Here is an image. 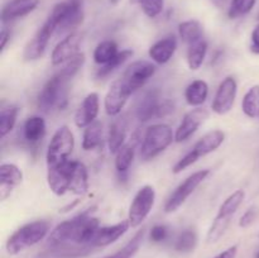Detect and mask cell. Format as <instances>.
<instances>
[{
    "mask_svg": "<svg viewBox=\"0 0 259 258\" xmlns=\"http://www.w3.org/2000/svg\"><path fill=\"white\" fill-rule=\"evenodd\" d=\"M93 209L86 210L56 225L48 237V244L51 247L65 244L91 245L96 232L100 228V222L93 215Z\"/></svg>",
    "mask_w": 259,
    "mask_h": 258,
    "instance_id": "cell-1",
    "label": "cell"
},
{
    "mask_svg": "<svg viewBox=\"0 0 259 258\" xmlns=\"http://www.w3.org/2000/svg\"><path fill=\"white\" fill-rule=\"evenodd\" d=\"M47 184L57 196H62L68 191L83 195L89 190L88 168L82 162L70 158L47 168Z\"/></svg>",
    "mask_w": 259,
    "mask_h": 258,
    "instance_id": "cell-2",
    "label": "cell"
},
{
    "mask_svg": "<svg viewBox=\"0 0 259 258\" xmlns=\"http://www.w3.org/2000/svg\"><path fill=\"white\" fill-rule=\"evenodd\" d=\"M72 78L68 77L62 71H57L47 82L43 85L38 94V108L40 111L48 114L53 110H65L68 104V93Z\"/></svg>",
    "mask_w": 259,
    "mask_h": 258,
    "instance_id": "cell-3",
    "label": "cell"
},
{
    "mask_svg": "<svg viewBox=\"0 0 259 258\" xmlns=\"http://www.w3.org/2000/svg\"><path fill=\"white\" fill-rule=\"evenodd\" d=\"M51 230L48 220H34L18 228L7 240V252L15 255L45 239Z\"/></svg>",
    "mask_w": 259,
    "mask_h": 258,
    "instance_id": "cell-4",
    "label": "cell"
},
{
    "mask_svg": "<svg viewBox=\"0 0 259 258\" xmlns=\"http://www.w3.org/2000/svg\"><path fill=\"white\" fill-rule=\"evenodd\" d=\"M175 141V133L168 124L158 123L148 126L143 136L139 156L143 161H151L166 151Z\"/></svg>",
    "mask_w": 259,
    "mask_h": 258,
    "instance_id": "cell-5",
    "label": "cell"
},
{
    "mask_svg": "<svg viewBox=\"0 0 259 258\" xmlns=\"http://www.w3.org/2000/svg\"><path fill=\"white\" fill-rule=\"evenodd\" d=\"M225 141V133L220 129H214V131L207 132L205 136H202L199 141L195 143L191 151L187 152L181 159H179L176 164L172 168L174 174H180L184 169L189 168L194 163H196L201 157L207 156L217 151Z\"/></svg>",
    "mask_w": 259,
    "mask_h": 258,
    "instance_id": "cell-6",
    "label": "cell"
},
{
    "mask_svg": "<svg viewBox=\"0 0 259 258\" xmlns=\"http://www.w3.org/2000/svg\"><path fill=\"white\" fill-rule=\"evenodd\" d=\"M48 17L56 23L57 33H72L71 30L76 29L83 22V7L81 0H68V2L58 3L51 10Z\"/></svg>",
    "mask_w": 259,
    "mask_h": 258,
    "instance_id": "cell-7",
    "label": "cell"
},
{
    "mask_svg": "<svg viewBox=\"0 0 259 258\" xmlns=\"http://www.w3.org/2000/svg\"><path fill=\"white\" fill-rule=\"evenodd\" d=\"M75 148V137L67 125H62L55 132L51 138L46 152V163L47 168L65 162L71 158Z\"/></svg>",
    "mask_w": 259,
    "mask_h": 258,
    "instance_id": "cell-8",
    "label": "cell"
},
{
    "mask_svg": "<svg viewBox=\"0 0 259 258\" xmlns=\"http://www.w3.org/2000/svg\"><path fill=\"white\" fill-rule=\"evenodd\" d=\"M209 175L210 169L205 168L194 172L190 176H187L168 196L166 204H164V212L166 214H171V212L177 211L186 202V200L194 194L195 190L207 179Z\"/></svg>",
    "mask_w": 259,
    "mask_h": 258,
    "instance_id": "cell-9",
    "label": "cell"
},
{
    "mask_svg": "<svg viewBox=\"0 0 259 258\" xmlns=\"http://www.w3.org/2000/svg\"><path fill=\"white\" fill-rule=\"evenodd\" d=\"M156 202V190L152 185H144L137 191L128 210V220L132 228H137L148 218Z\"/></svg>",
    "mask_w": 259,
    "mask_h": 258,
    "instance_id": "cell-10",
    "label": "cell"
},
{
    "mask_svg": "<svg viewBox=\"0 0 259 258\" xmlns=\"http://www.w3.org/2000/svg\"><path fill=\"white\" fill-rule=\"evenodd\" d=\"M56 33H57L56 23L50 17H47L46 22L40 25L39 29L35 32V34L30 38V40L24 47L23 58L25 61H35L42 57L47 50L51 38Z\"/></svg>",
    "mask_w": 259,
    "mask_h": 258,
    "instance_id": "cell-11",
    "label": "cell"
},
{
    "mask_svg": "<svg viewBox=\"0 0 259 258\" xmlns=\"http://www.w3.org/2000/svg\"><path fill=\"white\" fill-rule=\"evenodd\" d=\"M156 73V66L149 61L139 60L126 67L121 76V82L132 91V94L143 88L147 81Z\"/></svg>",
    "mask_w": 259,
    "mask_h": 258,
    "instance_id": "cell-12",
    "label": "cell"
},
{
    "mask_svg": "<svg viewBox=\"0 0 259 258\" xmlns=\"http://www.w3.org/2000/svg\"><path fill=\"white\" fill-rule=\"evenodd\" d=\"M238 83L233 76H227L222 82L219 83L217 93H215L214 100H212L211 109L218 115H224L229 113L233 109L237 99Z\"/></svg>",
    "mask_w": 259,
    "mask_h": 258,
    "instance_id": "cell-13",
    "label": "cell"
},
{
    "mask_svg": "<svg viewBox=\"0 0 259 258\" xmlns=\"http://www.w3.org/2000/svg\"><path fill=\"white\" fill-rule=\"evenodd\" d=\"M207 118H209V113H207L206 109L201 108V106L191 109L189 113L185 114L184 119L177 126L176 132H175V141L177 143H182V142L191 138Z\"/></svg>",
    "mask_w": 259,
    "mask_h": 258,
    "instance_id": "cell-14",
    "label": "cell"
},
{
    "mask_svg": "<svg viewBox=\"0 0 259 258\" xmlns=\"http://www.w3.org/2000/svg\"><path fill=\"white\" fill-rule=\"evenodd\" d=\"M82 42V35L80 33H68L63 39L56 45L53 48L52 55H51V61L53 66H62L71 58L77 56L80 53V46Z\"/></svg>",
    "mask_w": 259,
    "mask_h": 258,
    "instance_id": "cell-15",
    "label": "cell"
},
{
    "mask_svg": "<svg viewBox=\"0 0 259 258\" xmlns=\"http://www.w3.org/2000/svg\"><path fill=\"white\" fill-rule=\"evenodd\" d=\"M131 95L132 91L121 82V80L114 81L104 99V109H105L106 114L109 116L119 115Z\"/></svg>",
    "mask_w": 259,
    "mask_h": 258,
    "instance_id": "cell-16",
    "label": "cell"
},
{
    "mask_svg": "<svg viewBox=\"0 0 259 258\" xmlns=\"http://www.w3.org/2000/svg\"><path fill=\"white\" fill-rule=\"evenodd\" d=\"M100 111V98L98 93H90L85 96L75 114V124L77 128L85 129L98 120Z\"/></svg>",
    "mask_w": 259,
    "mask_h": 258,
    "instance_id": "cell-17",
    "label": "cell"
},
{
    "mask_svg": "<svg viewBox=\"0 0 259 258\" xmlns=\"http://www.w3.org/2000/svg\"><path fill=\"white\" fill-rule=\"evenodd\" d=\"M131 228L129 220H121L114 225H108V227H100L91 242V247H106L111 243L116 242L119 238L123 237Z\"/></svg>",
    "mask_w": 259,
    "mask_h": 258,
    "instance_id": "cell-18",
    "label": "cell"
},
{
    "mask_svg": "<svg viewBox=\"0 0 259 258\" xmlns=\"http://www.w3.org/2000/svg\"><path fill=\"white\" fill-rule=\"evenodd\" d=\"M39 0H10L2 9V23H10L25 17L37 9Z\"/></svg>",
    "mask_w": 259,
    "mask_h": 258,
    "instance_id": "cell-19",
    "label": "cell"
},
{
    "mask_svg": "<svg viewBox=\"0 0 259 258\" xmlns=\"http://www.w3.org/2000/svg\"><path fill=\"white\" fill-rule=\"evenodd\" d=\"M177 46H179L177 38L174 34L167 35L149 47V58L157 65H164L174 57L177 51Z\"/></svg>",
    "mask_w": 259,
    "mask_h": 258,
    "instance_id": "cell-20",
    "label": "cell"
},
{
    "mask_svg": "<svg viewBox=\"0 0 259 258\" xmlns=\"http://www.w3.org/2000/svg\"><path fill=\"white\" fill-rule=\"evenodd\" d=\"M23 181V172L17 164L3 163L0 166V197L5 200L13 189L19 186Z\"/></svg>",
    "mask_w": 259,
    "mask_h": 258,
    "instance_id": "cell-21",
    "label": "cell"
},
{
    "mask_svg": "<svg viewBox=\"0 0 259 258\" xmlns=\"http://www.w3.org/2000/svg\"><path fill=\"white\" fill-rule=\"evenodd\" d=\"M161 99L157 90H149L142 96L138 101V105L136 108V116L139 121L146 123L151 119L157 118L159 105H161Z\"/></svg>",
    "mask_w": 259,
    "mask_h": 258,
    "instance_id": "cell-22",
    "label": "cell"
},
{
    "mask_svg": "<svg viewBox=\"0 0 259 258\" xmlns=\"http://www.w3.org/2000/svg\"><path fill=\"white\" fill-rule=\"evenodd\" d=\"M22 129L23 138H24L28 143L34 144L45 138L47 125H46V120L42 116L33 115L25 119Z\"/></svg>",
    "mask_w": 259,
    "mask_h": 258,
    "instance_id": "cell-23",
    "label": "cell"
},
{
    "mask_svg": "<svg viewBox=\"0 0 259 258\" xmlns=\"http://www.w3.org/2000/svg\"><path fill=\"white\" fill-rule=\"evenodd\" d=\"M138 142V134H134L131 142L124 144L115 153V168L119 175L126 174L128 169L131 168L132 163L134 161V156H136V148Z\"/></svg>",
    "mask_w": 259,
    "mask_h": 258,
    "instance_id": "cell-24",
    "label": "cell"
},
{
    "mask_svg": "<svg viewBox=\"0 0 259 258\" xmlns=\"http://www.w3.org/2000/svg\"><path fill=\"white\" fill-rule=\"evenodd\" d=\"M126 131H128V125H126L125 119L119 118L110 124L108 133V146L110 153L115 154L125 144Z\"/></svg>",
    "mask_w": 259,
    "mask_h": 258,
    "instance_id": "cell-25",
    "label": "cell"
},
{
    "mask_svg": "<svg viewBox=\"0 0 259 258\" xmlns=\"http://www.w3.org/2000/svg\"><path fill=\"white\" fill-rule=\"evenodd\" d=\"M209 96V85L204 80H194L185 89V99L190 106L199 108Z\"/></svg>",
    "mask_w": 259,
    "mask_h": 258,
    "instance_id": "cell-26",
    "label": "cell"
},
{
    "mask_svg": "<svg viewBox=\"0 0 259 258\" xmlns=\"http://www.w3.org/2000/svg\"><path fill=\"white\" fill-rule=\"evenodd\" d=\"M207 48H209V46H207V40L205 38L187 46L186 58L190 70L196 71L201 67L205 58H206Z\"/></svg>",
    "mask_w": 259,
    "mask_h": 258,
    "instance_id": "cell-27",
    "label": "cell"
},
{
    "mask_svg": "<svg viewBox=\"0 0 259 258\" xmlns=\"http://www.w3.org/2000/svg\"><path fill=\"white\" fill-rule=\"evenodd\" d=\"M179 35L182 42L186 43L187 46L202 39L204 29H202L201 23L196 19L184 20L179 24Z\"/></svg>",
    "mask_w": 259,
    "mask_h": 258,
    "instance_id": "cell-28",
    "label": "cell"
},
{
    "mask_svg": "<svg viewBox=\"0 0 259 258\" xmlns=\"http://www.w3.org/2000/svg\"><path fill=\"white\" fill-rule=\"evenodd\" d=\"M103 123L100 120H95L93 124L83 129L82 134V147L83 151H94L100 147L103 142Z\"/></svg>",
    "mask_w": 259,
    "mask_h": 258,
    "instance_id": "cell-29",
    "label": "cell"
},
{
    "mask_svg": "<svg viewBox=\"0 0 259 258\" xmlns=\"http://www.w3.org/2000/svg\"><path fill=\"white\" fill-rule=\"evenodd\" d=\"M119 52H120V51H119V47L118 45H116L115 40H101L100 43H98L95 50H94V62L98 63L99 66H104L106 65V63L110 62L113 58H115Z\"/></svg>",
    "mask_w": 259,
    "mask_h": 258,
    "instance_id": "cell-30",
    "label": "cell"
},
{
    "mask_svg": "<svg viewBox=\"0 0 259 258\" xmlns=\"http://www.w3.org/2000/svg\"><path fill=\"white\" fill-rule=\"evenodd\" d=\"M245 199V191L244 190H235L233 194H230L224 201L220 205L219 210H218V217L227 218V219H232L234 217L235 212L238 211L240 206H242L243 201Z\"/></svg>",
    "mask_w": 259,
    "mask_h": 258,
    "instance_id": "cell-31",
    "label": "cell"
},
{
    "mask_svg": "<svg viewBox=\"0 0 259 258\" xmlns=\"http://www.w3.org/2000/svg\"><path fill=\"white\" fill-rule=\"evenodd\" d=\"M18 114H19V108L13 104L3 105L0 110V137L4 138L10 132L14 129L17 124Z\"/></svg>",
    "mask_w": 259,
    "mask_h": 258,
    "instance_id": "cell-32",
    "label": "cell"
},
{
    "mask_svg": "<svg viewBox=\"0 0 259 258\" xmlns=\"http://www.w3.org/2000/svg\"><path fill=\"white\" fill-rule=\"evenodd\" d=\"M242 110L248 118L259 116V85H253L248 89L242 100Z\"/></svg>",
    "mask_w": 259,
    "mask_h": 258,
    "instance_id": "cell-33",
    "label": "cell"
},
{
    "mask_svg": "<svg viewBox=\"0 0 259 258\" xmlns=\"http://www.w3.org/2000/svg\"><path fill=\"white\" fill-rule=\"evenodd\" d=\"M144 234H146V229H141L134 234V237L124 245L123 248L118 250V252L113 253V254L108 255L104 258H133L137 254V252L141 248L142 242H143Z\"/></svg>",
    "mask_w": 259,
    "mask_h": 258,
    "instance_id": "cell-34",
    "label": "cell"
},
{
    "mask_svg": "<svg viewBox=\"0 0 259 258\" xmlns=\"http://www.w3.org/2000/svg\"><path fill=\"white\" fill-rule=\"evenodd\" d=\"M197 233L195 229H185L180 233L175 242V249L180 253H190L196 248L197 245Z\"/></svg>",
    "mask_w": 259,
    "mask_h": 258,
    "instance_id": "cell-35",
    "label": "cell"
},
{
    "mask_svg": "<svg viewBox=\"0 0 259 258\" xmlns=\"http://www.w3.org/2000/svg\"><path fill=\"white\" fill-rule=\"evenodd\" d=\"M132 56H133V51L132 50L120 51V52L118 53V56H116L115 58H113L110 62L106 63V65L104 66H100V67L98 68V71H96L95 76L98 78H105L106 76H109L111 72H114L116 68L120 67L121 65H124Z\"/></svg>",
    "mask_w": 259,
    "mask_h": 258,
    "instance_id": "cell-36",
    "label": "cell"
},
{
    "mask_svg": "<svg viewBox=\"0 0 259 258\" xmlns=\"http://www.w3.org/2000/svg\"><path fill=\"white\" fill-rule=\"evenodd\" d=\"M230 223H232V219H227V218H222L217 215L209 228V232H207L206 235V242L209 244L219 242L223 235L225 234L228 228H229Z\"/></svg>",
    "mask_w": 259,
    "mask_h": 258,
    "instance_id": "cell-37",
    "label": "cell"
},
{
    "mask_svg": "<svg viewBox=\"0 0 259 258\" xmlns=\"http://www.w3.org/2000/svg\"><path fill=\"white\" fill-rule=\"evenodd\" d=\"M257 0H230L228 7V17L229 19H239L249 14L255 7Z\"/></svg>",
    "mask_w": 259,
    "mask_h": 258,
    "instance_id": "cell-38",
    "label": "cell"
},
{
    "mask_svg": "<svg viewBox=\"0 0 259 258\" xmlns=\"http://www.w3.org/2000/svg\"><path fill=\"white\" fill-rule=\"evenodd\" d=\"M131 3L139 5L148 18L158 17L164 7V0H131Z\"/></svg>",
    "mask_w": 259,
    "mask_h": 258,
    "instance_id": "cell-39",
    "label": "cell"
},
{
    "mask_svg": "<svg viewBox=\"0 0 259 258\" xmlns=\"http://www.w3.org/2000/svg\"><path fill=\"white\" fill-rule=\"evenodd\" d=\"M149 238H151L152 242L154 243H161L164 242V240L168 238V228L166 225H154L151 229V233H149Z\"/></svg>",
    "mask_w": 259,
    "mask_h": 258,
    "instance_id": "cell-40",
    "label": "cell"
},
{
    "mask_svg": "<svg viewBox=\"0 0 259 258\" xmlns=\"http://www.w3.org/2000/svg\"><path fill=\"white\" fill-rule=\"evenodd\" d=\"M258 218V209L255 206L249 207L244 214L240 217L239 220V227L240 228H248L255 222V219Z\"/></svg>",
    "mask_w": 259,
    "mask_h": 258,
    "instance_id": "cell-41",
    "label": "cell"
},
{
    "mask_svg": "<svg viewBox=\"0 0 259 258\" xmlns=\"http://www.w3.org/2000/svg\"><path fill=\"white\" fill-rule=\"evenodd\" d=\"M250 51H252L254 55H259V23L254 27V29L252 30V34H250Z\"/></svg>",
    "mask_w": 259,
    "mask_h": 258,
    "instance_id": "cell-42",
    "label": "cell"
},
{
    "mask_svg": "<svg viewBox=\"0 0 259 258\" xmlns=\"http://www.w3.org/2000/svg\"><path fill=\"white\" fill-rule=\"evenodd\" d=\"M172 111H174V104L169 100H162L158 109V114H157V118H163V116L171 114Z\"/></svg>",
    "mask_w": 259,
    "mask_h": 258,
    "instance_id": "cell-43",
    "label": "cell"
},
{
    "mask_svg": "<svg viewBox=\"0 0 259 258\" xmlns=\"http://www.w3.org/2000/svg\"><path fill=\"white\" fill-rule=\"evenodd\" d=\"M237 254H238V245H232V247L223 250L222 253H219V254L214 258H237Z\"/></svg>",
    "mask_w": 259,
    "mask_h": 258,
    "instance_id": "cell-44",
    "label": "cell"
},
{
    "mask_svg": "<svg viewBox=\"0 0 259 258\" xmlns=\"http://www.w3.org/2000/svg\"><path fill=\"white\" fill-rule=\"evenodd\" d=\"M10 39V30L8 28H3L2 33H0V52H4L5 47H7V43Z\"/></svg>",
    "mask_w": 259,
    "mask_h": 258,
    "instance_id": "cell-45",
    "label": "cell"
},
{
    "mask_svg": "<svg viewBox=\"0 0 259 258\" xmlns=\"http://www.w3.org/2000/svg\"><path fill=\"white\" fill-rule=\"evenodd\" d=\"M212 4L215 5L217 8H219V9H222V8H224L225 5L228 4V3H230L229 0H211Z\"/></svg>",
    "mask_w": 259,
    "mask_h": 258,
    "instance_id": "cell-46",
    "label": "cell"
},
{
    "mask_svg": "<svg viewBox=\"0 0 259 258\" xmlns=\"http://www.w3.org/2000/svg\"><path fill=\"white\" fill-rule=\"evenodd\" d=\"M109 2H110L111 4H118V3L120 2V0H109Z\"/></svg>",
    "mask_w": 259,
    "mask_h": 258,
    "instance_id": "cell-47",
    "label": "cell"
},
{
    "mask_svg": "<svg viewBox=\"0 0 259 258\" xmlns=\"http://www.w3.org/2000/svg\"><path fill=\"white\" fill-rule=\"evenodd\" d=\"M255 258H259V248L257 249V252H255Z\"/></svg>",
    "mask_w": 259,
    "mask_h": 258,
    "instance_id": "cell-48",
    "label": "cell"
},
{
    "mask_svg": "<svg viewBox=\"0 0 259 258\" xmlns=\"http://www.w3.org/2000/svg\"><path fill=\"white\" fill-rule=\"evenodd\" d=\"M258 20H259V13H258Z\"/></svg>",
    "mask_w": 259,
    "mask_h": 258,
    "instance_id": "cell-49",
    "label": "cell"
}]
</instances>
